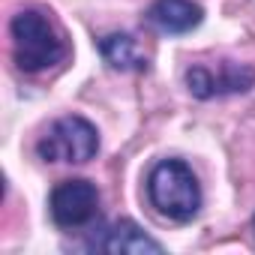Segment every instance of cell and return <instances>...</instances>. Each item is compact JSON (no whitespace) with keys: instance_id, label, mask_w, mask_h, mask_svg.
I'll list each match as a JSON object with an SVG mask.
<instances>
[{"instance_id":"6da1fadb","label":"cell","mask_w":255,"mask_h":255,"mask_svg":"<svg viewBox=\"0 0 255 255\" xmlns=\"http://www.w3.org/2000/svg\"><path fill=\"white\" fill-rule=\"evenodd\" d=\"M12 36V60L21 72H42L57 66L66 57V42L57 27L39 9H21L9 21Z\"/></svg>"},{"instance_id":"7a4b0ae2","label":"cell","mask_w":255,"mask_h":255,"mask_svg":"<svg viewBox=\"0 0 255 255\" xmlns=\"http://www.w3.org/2000/svg\"><path fill=\"white\" fill-rule=\"evenodd\" d=\"M147 198L156 207V213L189 222L201 210V186L192 168L183 159H162L147 174Z\"/></svg>"},{"instance_id":"3957f363","label":"cell","mask_w":255,"mask_h":255,"mask_svg":"<svg viewBox=\"0 0 255 255\" xmlns=\"http://www.w3.org/2000/svg\"><path fill=\"white\" fill-rule=\"evenodd\" d=\"M99 150V132L87 117L66 114L57 117L48 132L36 141V153L45 162H66V165H81L90 162Z\"/></svg>"},{"instance_id":"277c9868","label":"cell","mask_w":255,"mask_h":255,"mask_svg":"<svg viewBox=\"0 0 255 255\" xmlns=\"http://www.w3.org/2000/svg\"><path fill=\"white\" fill-rule=\"evenodd\" d=\"M48 210H51L54 225H60V228H81V225L93 222L96 213H99V189H96V183H90L84 177L60 180L51 189Z\"/></svg>"},{"instance_id":"5b68a950","label":"cell","mask_w":255,"mask_h":255,"mask_svg":"<svg viewBox=\"0 0 255 255\" xmlns=\"http://www.w3.org/2000/svg\"><path fill=\"white\" fill-rule=\"evenodd\" d=\"M186 87L195 99H216L231 93H249L255 87V66L249 63H231L222 60L213 66H189L186 69Z\"/></svg>"},{"instance_id":"8992f818","label":"cell","mask_w":255,"mask_h":255,"mask_svg":"<svg viewBox=\"0 0 255 255\" xmlns=\"http://www.w3.org/2000/svg\"><path fill=\"white\" fill-rule=\"evenodd\" d=\"M84 249L90 252H108V255H141V252H150V255H159L162 252V243L153 240L150 234H144V228L132 219H117L105 228H99L87 243Z\"/></svg>"},{"instance_id":"52a82bcc","label":"cell","mask_w":255,"mask_h":255,"mask_svg":"<svg viewBox=\"0 0 255 255\" xmlns=\"http://www.w3.org/2000/svg\"><path fill=\"white\" fill-rule=\"evenodd\" d=\"M204 9L192 0H153L147 9V21L162 33H189L201 24Z\"/></svg>"},{"instance_id":"ba28073f","label":"cell","mask_w":255,"mask_h":255,"mask_svg":"<svg viewBox=\"0 0 255 255\" xmlns=\"http://www.w3.org/2000/svg\"><path fill=\"white\" fill-rule=\"evenodd\" d=\"M99 54L111 69L120 72H141L147 69V57L129 33H108L99 39Z\"/></svg>"}]
</instances>
